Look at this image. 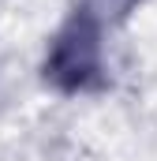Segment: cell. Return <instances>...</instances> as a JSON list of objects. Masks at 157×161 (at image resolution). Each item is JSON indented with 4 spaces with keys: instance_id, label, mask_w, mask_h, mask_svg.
Instances as JSON below:
<instances>
[{
    "instance_id": "obj_1",
    "label": "cell",
    "mask_w": 157,
    "mask_h": 161,
    "mask_svg": "<svg viewBox=\"0 0 157 161\" xmlns=\"http://www.w3.org/2000/svg\"><path fill=\"white\" fill-rule=\"evenodd\" d=\"M41 75L60 94H90L105 86V23L75 4L45 49Z\"/></svg>"
},
{
    "instance_id": "obj_2",
    "label": "cell",
    "mask_w": 157,
    "mask_h": 161,
    "mask_svg": "<svg viewBox=\"0 0 157 161\" xmlns=\"http://www.w3.org/2000/svg\"><path fill=\"white\" fill-rule=\"evenodd\" d=\"M135 4H138V0H78V8H86L90 15H97L105 26L116 23V19H123Z\"/></svg>"
}]
</instances>
